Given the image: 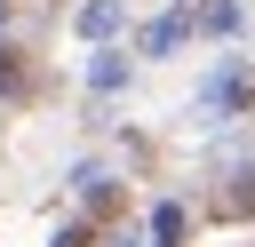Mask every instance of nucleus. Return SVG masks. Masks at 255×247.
I'll return each instance as SVG.
<instances>
[{
	"label": "nucleus",
	"mask_w": 255,
	"mask_h": 247,
	"mask_svg": "<svg viewBox=\"0 0 255 247\" xmlns=\"http://www.w3.org/2000/svg\"><path fill=\"white\" fill-rule=\"evenodd\" d=\"M0 88H8V96H24V88H32V72H24V56H16V48H0Z\"/></svg>",
	"instance_id": "nucleus-1"
},
{
	"label": "nucleus",
	"mask_w": 255,
	"mask_h": 247,
	"mask_svg": "<svg viewBox=\"0 0 255 247\" xmlns=\"http://www.w3.org/2000/svg\"><path fill=\"white\" fill-rule=\"evenodd\" d=\"M223 215H255V175H239V183L223 191Z\"/></svg>",
	"instance_id": "nucleus-2"
}]
</instances>
